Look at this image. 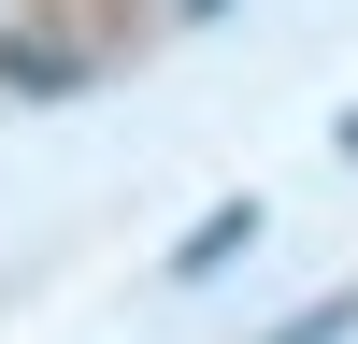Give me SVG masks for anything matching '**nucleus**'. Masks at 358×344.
<instances>
[{
	"instance_id": "nucleus-1",
	"label": "nucleus",
	"mask_w": 358,
	"mask_h": 344,
	"mask_svg": "<svg viewBox=\"0 0 358 344\" xmlns=\"http://www.w3.org/2000/svg\"><path fill=\"white\" fill-rule=\"evenodd\" d=\"M244 244H258V201H215V215H201L187 244H172V273H229Z\"/></svg>"
},
{
	"instance_id": "nucleus-2",
	"label": "nucleus",
	"mask_w": 358,
	"mask_h": 344,
	"mask_svg": "<svg viewBox=\"0 0 358 344\" xmlns=\"http://www.w3.org/2000/svg\"><path fill=\"white\" fill-rule=\"evenodd\" d=\"M344 330H358V287H330V301H315V315H287L273 344H344Z\"/></svg>"
}]
</instances>
